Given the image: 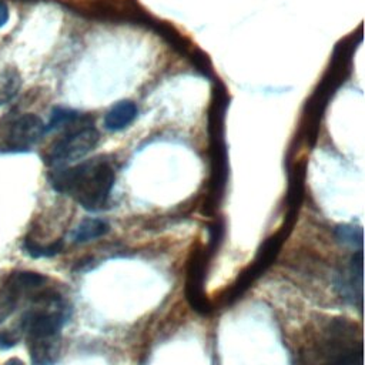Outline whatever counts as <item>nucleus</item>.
Returning a JSON list of instances; mask_svg holds the SVG:
<instances>
[{
  "label": "nucleus",
  "instance_id": "1",
  "mask_svg": "<svg viewBox=\"0 0 365 365\" xmlns=\"http://www.w3.org/2000/svg\"><path fill=\"white\" fill-rule=\"evenodd\" d=\"M48 181L56 191L70 195L87 211H98L108 204L114 170L107 160L96 157L71 167H56Z\"/></svg>",
  "mask_w": 365,
  "mask_h": 365
},
{
  "label": "nucleus",
  "instance_id": "2",
  "mask_svg": "<svg viewBox=\"0 0 365 365\" xmlns=\"http://www.w3.org/2000/svg\"><path fill=\"white\" fill-rule=\"evenodd\" d=\"M100 134L93 123L81 120L67 125V131L58 137L44 155V163L51 167H66L87 155L98 143Z\"/></svg>",
  "mask_w": 365,
  "mask_h": 365
},
{
  "label": "nucleus",
  "instance_id": "3",
  "mask_svg": "<svg viewBox=\"0 0 365 365\" xmlns=\"http://www.w3.org/2000/svg\"><path fill=\"white\" fill-rule=\"evenodd\" d=\"M287 235H288V231L285 228H282L279 232H277L275 235L265 240V242L259 247L252 264L248 265L238 275L237 281L230 288V291L225 297L227 304H231L235 299H238L274 264Z\"/></svg>",
  "mask_w": 365,
  "mask_h": 365
},
{
  "label": "nucleus",
  "instance_id": "4",
  "mask_svg": "<svg viewBox=\"0 0 365 365\" xmlns=\"http://www.w3.org/2000/svg\"><path fill=\"white\" fill-rule=\"evenodd\" d=\"M46 134V124L36 114H23L7 123L1 134L0 151H27Z\"/></svg>",
  "mask_w": 365,
  "mask_h": 365
},
{
  "label": "nucleus",
  "instance_id": "5",
  "mask_svg": "<svg viewBox=\"0 0 365 365\" xmlns=\"http://www.w3.org/2000/svg\"><path fill=\"white\" fill-rule=\"evenodd\" d=\"M210 258L207 250L195 248L188 259L187 267V279H185V298L190 307L201 314L208 315L211 312V304L204 292V278H205V265Z\"/></svg>",
  "mask_w": 365,
  "mask_h": 365
},
{
  "label": "nucleus",
  "instance_id": "6",
  "mask_svg": "<svg viewBox=\"0 0 365 365\" xmlns=\"http://www.w3.org/2000/svg\"><path fill=\"white\" fill-rule=\"evenodd\" d=\"M64 312L54 311H31L23 318V328L27 331V338L57 336L64 324Z\"/></svg>",
  "mask_w": 365,
  "mask_h": 365
},
{
  "label": "nucleus",
  "instance_id": "7",
  "mask_svg": "<svg viewBox=\"0 0 365 365\" xmlns=\"http://www.w3.org/2000/svg\"><path fill=\"white\" fill-rule=\"evenodd\" d=\"M31 365H56L60 356V339L57 336L27 338Z\"/></svg>",
  "mask_w": 365,
  "mask_h": 365
},
{
  "label": "nucleus",
  "instance_id": "8",
  "mask_svg": "<svg viewBox=\"0 0 365 365\" xmlns=\"http://www.w3.org/2000/svg\"><path fill=\"white\" fill-rule=\"evenodd\" d=\"M137 117V107L133 101L123 100L114 104L104 117V127L110 131H120L128 127Z\"/></svg>",
  "mask_w": 365,
  "mask_h": 365
},
{
  "label": "nucleus",
  "instance_id": "9",
  "mask_svg": "<svg viewBox=\"0 0 365 365\" xmlns=\"http://www.w3.org/2000/svg\"><path fill=\"white\" fill-rule=\"evenodd\" d=\"M108 231V224L98 218L83 220L71 232V241L76 244H84L93 241Z\"/></svg>",
  "mask_w": 365,
  "mask_h": 365
},
{
  "label": "nucleus",
  "instance_id": "10",
  "mask_svg": "<svg viewBox=\"0 0 365 365\" xmlns=\"http://www.w3.org/2000/svg\"><path fill=\"white\" fill-rule=\"evenodd\" d=\"M47 281V278L40 274V272H34V271H14L11 272L4 285L10 287L11 289L17 291L19 294H21L23 291H29V289H36L44 285V282Z\"/></svg>",
  "mask_w": 365,
  "mask_h": 365
},
{
  "label": "nucleus",
  "instance_id": "11",
  "mask_svg": "<svg viewBox=\"0 0 365 365\" xmlns=\"http://www.w3.org/2000/svg\"><path fill=\"white\" fill-rule=\"evenodd\" d=\"M21 77L17 70L9 67L0 71V107L10 103L19 93Z\"/></svg>",
  "mask_w": 365,
  "mask_h": 365
},
{
  "label": "nucleus",
  "instance_id": "12",
  "mask_svg": "<svg viewBox=\"0 0 365 365\" xmlns=\"http://www.w3.org/2000/svg\"><path fill=\"white\" fill-rule=\"evenodd\" d=\"M63 240H57L51 244L41 245L36 240L27 237L23 241V250L33 258H40V257H54L63 250Z\"/></svg>",
  "mask_w": 365,
  "mask_h": 365
},
{
  "label": "nucleus",
  "instance_id": "13",
  "mask_svg": "<svg viewBox=\"0 0 365 365\" xmlns=\"http://www.w3.org/2000/svg\"><path fill=\"white\" fill-rule=\"evenodd\" d=\"M19 292L7 285L0 288V324H3L16 309L19 302Z\"/></svg>",
  "mask_w": 365,
  "mask_h": 365
},
{
  "label": "nucleus",
  "instance_id": "14",
  "mask_svg": "<svg viewBox=\"0 0 365 365\" xmlns=\"http://www.w3.org/2000/svg\"><path fill=\"white\" fill-rule=\"evenodd\" d=\"M81 115L73 110H67V108H54L51 113V118L48 121V124H46V133L60 128V127H67L70 124H73L74 121H77Z\"/></svg>",
  "mask_w": 365,
  "mask_h": 365
},
{
  "label": "nucleus",
  "instance_id": "15",
  "mask_svg": "<svg viewBox=\"0 0 365 365\" xmlns=\"http://www.w3.org/2000/svg\"><path fill=\"white\" fill-rule=\"evenodd\" d=\"M335 237L339 242L348 244V245H362V228L354 227V225H339L335 228Z\"/></svg>",
  "mask_w": 365,
  "mask_h": 365
},
{
  "label": "nucleus",
  "instance_id": "16",
  "mask_svg": "<svg viewBox=\"0 0 365 365\" xmlns=\"http://www.w3.org/2000/svg\"><path fill=\"white\" fill-rule=\"evenodd\" d=\"M328 365H362V345L344 348Z\"/></svg>",
  "mask_w": 365,
  "mask_h": 365
},
{
  "label": "nucleus",
  "instance_id": "17",
  "mask_svg": "<svg viewBox=\"0 0 365 365\" xmlns=\"http://www.w3.org/2000/svg\"><path fill=\"white\" fill-rule=\"evenodd\" d=\"M20 336L17 332L10 331V329H1L0 331V349L7 351L13 348L19 342Z\"/></svg>",
  "mask_w": 365,
  "mask_h": 365
},
{
  "label": "nucleus",
  "instance_id": "18",
  "mask_svg": "<svg viewBox=\"0 0 365 365\" xmlns=\"http://www.w3.org/2000/svg\"><path fill=\"white\" fill-rule=\"evenodd\" d=\"M9 17H10V13H9L7 4L0 1V27H3L9 21Z\"/></svg>",
  "mask_w": 365,
  "mask_h": 365
},
{
  "label": "nucleus",
  "instance_id": "19",
  "mask_svg": "<svg viewBox=\"0 0 365 365\" xmlns=\"http://www.w3.org/2000/svg\"><path fill=\"white\" fill-rule=\"evenodd\" d=\"M4 365H24V364H23V361L19 359V358H10V359H7V361L4 362Z\"/></svg>",
  "mask_w": 365,
  "mask_h": 365
}]
</instances>
